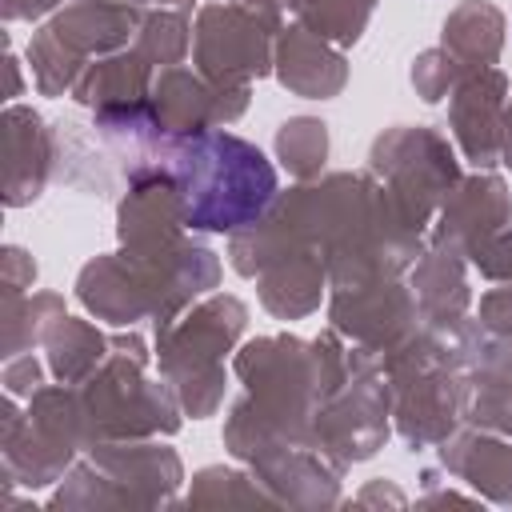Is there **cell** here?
Segmentation results:
<instances>
[{
    "instance_id": "1",
    "label": "cell",
    "mask_w": 512,
    "mask_h": 512,
    "mask_svg": "<svg viewBox=\"0 0 512 512\" xmlns=\"http://www.w3.org/2000/svg\"><path fill=\"white\" fill-rule=\"evenodd\" d=\"M160 168L184 200V220L212 232L256 220L276 192V172L264 152L228 132H192L168 140Z\"/></svg>"
}]
</instances>
